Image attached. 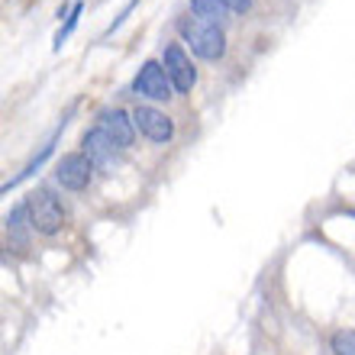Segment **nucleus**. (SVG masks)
<instances>
[{
	"mask_svg": "<svg viewBox=\"0 0 355 355\" xmlns=\"http://www.w3.org/2000/svg\"><path fill=\"white\" fill-rule=\"evenodd\" d=\"M178 33H181V42L191 46L197 58L204 62H220L226 55V33L220 23H207L200 17H184L178 19Z\"/></svg>",
	"mask_w": 355,
	"mask_h": 355,
	"instance_id": "f257e3e1",
	"label": "nucleus"
},
{
	"mask_svg": "<svg viewBox=\"0 0 355 355\" xmlns=\"http://www.w3.org/2000/svg\"><path fill=\"white\" fill-rule=\"evenodd\" d=\"M26 210H29V223L39 236H58L65 226V210L49 187H33L26 194Z\"/></svg>",
	"mask_w": 355,
	"mask_h": 355,
	"instance_id": "f03ea898",
	"label": "nucleus"
},
{
	"mask_svg": "<svg viewBox=\"0 0 355 355\" xmlns=\"http://www.w3.org/2000/svg\"><path fill=\"white\" fill-rule=\"evenodd\" d=\"M132 94H139L142 101L162 103V101H171V97H175V85H171L165 65L155 62V58H149V62H142V68L136 71V78H132Z\"/></svg>",
	"mask_w": 355,
	"mask_h": 355,
	"instance_id": "7ed1b4c3",
	"label": "nucleus"
},
{
	"mask_svg": "<svg viewBox=\"0 0 355 355\" xmlns=\"http://www.w3.org/2000/svg\"><path fill=\"white\" fill-rule=\"evenodd\" d=\"M132 123H136V132L146 136L149 142H155V146H165L175 136V120L168 113H162L159 107H152V103H136L132 107Z\"/></svg>",
	"mask_w": 355,
	"mask_h": 355,
	"instance_id": "20e7f679",
	"label": "nucleus"
},
{
	"mask_svg": "<svg viewBox=\"0 0 355 355\" xmlns=\"http://www.w3.org/2000/svg\"><path fill=\"white\" fill-rule=\"evenodd\" d=\"M162 65L168 71L171 85H175V94H191L197 85V68L187 55V49L181 42H168V46L162 49Z\"/></svg>",
	"mask_w": 355,
	"mask_h": 355,
	"instance_id": "39448f33",
	"label": "nucleus"
},
{
	"mask_svg": "<svg viewBox=\"0 0 355 355\" xmlns=\"http://www.w3.org/2000/svg\"><path fill=\"white\" fill-rule=\"evenodd\" d=\"M94 162L87 159L85 152L78 149V152H65V155H62V159L55 162V181L62 187H65V191H87V184H91L94 181Z\"/></svg>",
	"mask_w": 355,
	"mask_h": 355,
	"instance_id": "423d86ee",
	"label": "nucleus"
},
{
	"mask_svg": "<svg viewBox=\"0 0 355 355\" xmlns=\"http://www.w3.org/2000/svg\"><path fill=\"white\" fill-rule=\"evenodd\" d=\"M81 152L94 162V168H113V165H116V155H120L123 149L101 126H94V130H87L85 136H81Z\"/></svg>",
	"mask_w": 355,
	"mask_h": 355,
	"instance_id": "0eeeda50",
	"label": "nucleus"
},
{
	"mask_svg": "<svg viewBox=\"0 0 355 355\" xmlns=\"http://www.w3.org/2000/svg\"><path fill=\"white\" fill-rule=\"evenodd\" d=\"M97 126H101V130L107 132L120 149H130L132 139H136V123H132V113L120 110V107H107V110L97 113Z\"/></svg>",
	"mask_w": 355,
	"mask_h": 355,
	"instance_id": "6e6552de",
	"label": "nucleus"
},
{
	"mask_svg": "<svg viewBox=\"0 0 355 355\" xmlns=\"http://www.w3.org/2000/svg\"><path fill=\"white\" fill-rule=\"evenodd\" d=\"M3 223H7V249H13V252H26L29 249V233H36L33 223H29L26 200H19V204L7 214Z\"/></svg>",
	"mask_w": 355,
	"mask_h": 355,
	"instance_id": "1a4fd4ad",
	"label": "nucleus"
},
{
	"mask_svg": "<svg viewBox=\"0 0 355 355\" xmlns=\"http://www.w3.org/2000/svg\"><path fill=\"white\" fill-rule=\"evenodd\" d=\"M62 130H65V123H62V126H58V130H55V136H52V139H49V142H46V146H42V152H39L36 159L29 162L26 168L19 171V175H17V178H10L7 184H3V194H10V187H17V184H23V181H26V178H33V175H36V168H42V165H46V159H49V155H52V152H55V139H58V136H62Z\"/></svg>",
	"mask_w": 355,
	"mask_h": 355,
	"instance_id": "9d476101",
	"label": "nucleus"
},
{
	"mask_svg": "<svg viewBox=\"0 0 355 355\" xmlns=\"http://www.w3.org/2000/svg\"><path fill=\"white\" fill-rule=\"evenodd\" d=\"M191 10H194V17L207 19V23H220L230 13L223 0H191Z\"/></svg>",
	"mask_w": 355,
	"mask_h": 355,
	"instance_id": "9b49d317",
	"label": "nucleus"
},
{
	"mask_svg": "<svg viewBox=\"0 0 355 355\" xmlns=\"http://www.w3.org/2000/svg\"><path fill=\"white\" fill-rule=\"evenodd\" d=\"M81 10H85V0H75V3H71V13L65 17V26L58 29L55 39H52V49H62V46H65V39L71 36V33H75L78 19H81Z\"/></svg>",
	"mask_w": 355,
	"mask_h": 355,
	"instance_id": "f8f14e48",
	"label": "nucleus"
},
{
	"mask_svg": "<svg viewBox=\"0 0 355 355\" xmlns=\"http://www.w3.org/2000/svg\"><path fill=\"white\" fill-rule=\"evenodd\" d=\"M329 349L333 355H355V329H336L329 336Z\"/></svg>",
	"mask_w": 355,
	"mask_h": 355,
	"instance_id": "ddd939ff",
	"label": "nucleus"
},
{
	"mask_svg": "<svg viewBox=\"0 0 355 355\" xmlns=\"http://www.w3.org/2000/svg\"><path fill=\"white\" fill-rule=\"evenodd\" d=\"M136 3H139V0H130V3H126V7L120 10V17H116V19H113V23H110V26H107V36H110L113 29H120V26H123V19L130 17V13H132V7H136Z\"/></svg>",
	"mask_w": 355,
	"mask_h": 355,
	"instance_id": "4468645a",
	"label": "nucleus"
},
{
	"mask_svg": "<svg viewBox=\"0 0 355 355\" xmlns=\"http://www.w3.org/2000/svg\"><path fill=\"white\" fill-rule=\"evenodd\" d=\"M223 3L230 13H249L252 10V0H223Z\"/></svg>",
	"mask_w": 355,
	"mask_h": 355,
	"instance_id": "2eb2a0df",
	"label": "nucleus"
}]
</instances>
